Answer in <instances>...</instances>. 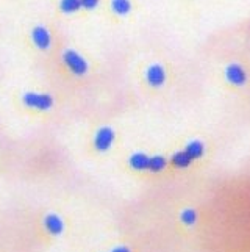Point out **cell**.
Here are the masks:
<instances>
[{
    "label": "cell",
    "mask_w": 250,
    "mask_h": 252,
    "mask_svg": "<svg viewBox=\"0 0 250 252\" xmlns=\"http://www.w3.org/2000/svg\"><path fill=\"white\" fill-rule=\"evenodd\" d=\"M108 252H110V251H108Z\"/></svg>",
    "instance_id": "cell-17"
},
{
    "label": "cell",
    "mask_w": 250,
    "mask_h": 252,
    "mask_svg": "<svg viewBox=\"0 0 250 252\" xmlns=\"http://www.w3.org/2000/svg\"><path fill=\"white\" fill-rule=\"evenodd\" d=\"M27 42L36 54H47L54 46V34L46 24H36L27 33Z\"/></svg>",
    "instance_id": "cell-4"
},
{
    "label": "cell",
    "mask_w": 250,
    "mask_h": 252,
    "mask_svg": "<svg viewBox=\"0 0 250 252\" xmlns=\"http://www.w3.org/2000/svg\"><path fill=\"white\" fill-rule=\"evenodd\" d=\"M116 130L110 126H100L89 138V151L94 155H105L114 147Z\"/></svg>",
    "instance_id": "cell-3"
},
{
    "label": "cell",
    "mask_w": 250,
    "mask_h": 252,
    "mask_svg": "<svg viewBox=\"0 0 250 252\" xmlns=\"http://www.w3.org/2000/svg\"><path fill=\"white\" fill-rule=\"evenodd\" d=\"M110 252H132V251H130V248H128V246L119 245V246H114L113 249H110Z\"/></svg>",
    "instance_id": "cell-16"
},
{
    "label": "cell",
    "mask_w": 250,
    "mask_h": 252,
    "mask_svg": "<svg viewBox=\"0 0 250 252\" xmlns=\"http://www.w3.org/2000/svg\"><path fill=\"white\" fill-rule=\"evenodd\" d=\"M111 8L117 16H125L130 13L132 5L128 0H111Z\"/></svg>",
    "instance_id": "cell-13"
},
{
    "label": "cell",
    "mask_w": 250,
    "mask_h": 252,
    "mask_svg": "<svg viewBox=\"0 0 250 252\" xmlns=\"http://www.w3.org/2000/svg\"><path fill=\"white\" fill-rule=\"evenodd\" d=\"M194 160L189 157V154L183 149V151H178V152H175L174 155H172V158H170V163L174 164L175 168H178V169H185V168H188V166H191V163H193Z\"/></svg>",
    "instance_id": "cell-9"
},
{
    "label": "cell",
    "mask_w": 250,
    "mask_h": 252,
    "mask_svg": "<svg viewBox=\"0 0 250 252\" xmlns=\"http://www.w3.org/2000/svg\"><path fill=\"white\" fill-rule=\"evenodd\" d=\"M38 235L44 243H54L61 240L67 232V220L63 213L56 210H47L41 213L36 222Z\"/></svg>",
    "instance_id": "cell-2"
},
{
    "label": "cell",
    "mask_w": 250,
    "mask_h": 252,
    "mask_svg": "<svg viewBox=\"0 0 250 252\" xmlns=\"http://www.w3.org/2000/svg\"><path fill=\"white\" fill-rule=\"evenodd\" d=\"M180 221H182L185 225H194L197 222V212L194 208H185L180 213Z\"/></svg>",
    "instance_id": "cell-14"
},
{
    "label": "cell",
    "mask_w": 250,
    "mask_h": 252,
    "mask_svg": "<svg viewBox=\"0 0 250 252\" xmlns=\"http://www.w3.org/2000/svg\"><path fill=\"white\" fill-rule=\"evenodd\" d=\"M166 80V72L160 64H155L152 67H149L147 71V82L152 86H161Z\"/></svg>",
    "instance_id": "cell-7"
},
{
    "label": "cell",
    "mask_w": 250,
    "mask_h": 252,
    "mask_svg": "<svg viewBox=\"0 0 250 252\" xmlns=\"http://www.w3.org/2000/svg\"><path fill=\"white\" fill-rule=\"evenodd\" d=\"M185 151L189 154V157H191L193 160H199L203 157V152H205V147L200 141H193V143H189L186 147H185Z\"/></svg>",
    "instance_id": "cell-11"
},
{
    "label": "cell",
    "mask_w": 250,
    "mask_h": 252,
    "mask_svg": "<svg viewBox=\"0 0 250 252\" xmlns=\"http://www.w3.org/2000/svg\"><path fill=\"white\" fill-rule=\"evenodd\" d=\"M166 166H167L166 157H163V155H153V157H150V166H149L150 172H161L166 169Z\"/></svg>",
    "instance_id": "cell-12"
},
{
    "label": "cell",
    "mask_w": 250,
    "mask_h": 252,
    "mask_svg": "<svg viewBox=\"0 0 250 252\" xmlns=\"http://www.w3.org/2000/svg\"><path fill=\"white\" fill-rule=\"evenodd\" d=\"M99 3L100 0H82V8L83 10H96Z\"/></svg>",
    "instance_id": "cell-15"
},
{
    "label": "cell",
    "mask_w": 250,
    "mask_h": 252,
    "mask_svg": "<svg viewBox=\"0 0 250 252\" xmlns=\"http://www.w3.org/2000/svg\"><path fill=\"white\" fill-rule=\"evenodd\" d=\"M59 11L64 13V14H74V13H79L82 8V0H59Z\"/></svg>",
    "instance_id": "cell-10"
},
{
    "label": "cell",
    "mask_w": 250,
    "mask_h": 252,
    "mask_svg": "<svg viewBox=\"0 0 250 252\" xmlns=\"http://www.w3.org/2000/svg\"><path fill=\"white\" fill-rule=\"evenodd\" d=\"M13 105L24 118L42 121L56 108L55 94L36 88H22L13 94Z\"/></svg>",
    "instance_id": "cell-1"
},
{
    "label": "cell",
    "mask_w": 250,
    "mask_h": 252,
    "mask_svg": "<svg viewBox=\"0 0 250 252\" xmlns=\"http://www.w3.org/2000/svg\"><path fill=\"white\" fill-rule=\"evenodd\" d=\"M128 163V168L133 169V171H149L150 166V157L145 155L144 152H135L132 154L130 157L127 160Z\"/></svg>",
    "instance_id": "cell-6"
},
{
    "label": "cell",
    "mask_w": 250,
    "mask_h": 252,
    "mask_svg": "<svg viewBox=\"0 0 250 252\" xmlns=\"http://www.w3.org/2000/svg\"><path fill=\"white\" fill-rule=\"evenodd\" d=\"M61 63L66 71L75 79H83L89 74V63L74 49H66L61 54Z\"/></svg>",
    "instance_id": "cell-5"
},
{
    "label": "cell",
    "mask_w": 250,
    "mask_h": 252,
    "mask_svg": "<svg viewBox=\"0 0 250 252\" xmlns=\"http://www.w3.org/2000/svg\"><path fill=\"white\" fill-rule=\"evenodd\" d=\"M227 79L233 85H243L246 82V72L244 69L238 64H231L227 69Z\"/></svg>",
    "instance_id": "cell-8"
}]
</instances>
